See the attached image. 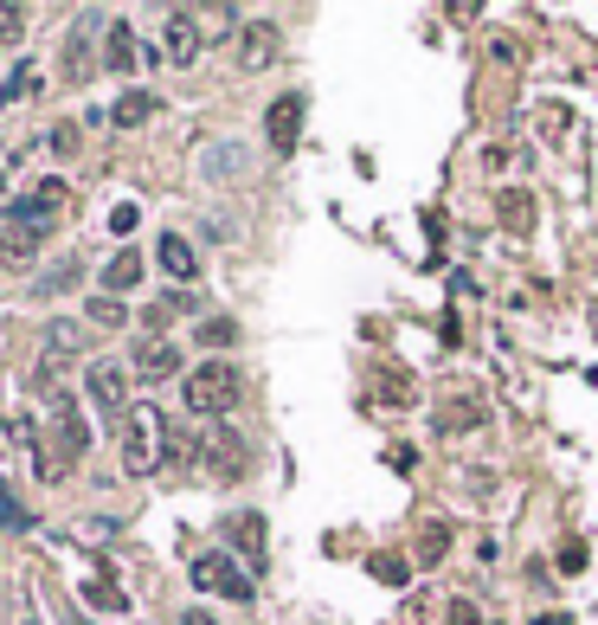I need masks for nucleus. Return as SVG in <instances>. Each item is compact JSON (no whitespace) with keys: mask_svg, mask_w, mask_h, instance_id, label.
Segmentation results:
<instances>
[{"mask_svg":"<svg viewBox=\"0 0 598 625\" xmlns=\"http://www.w3.org/2000/svg\"><path fill=\"white\" fill-rule=\"evenodd\" d=\"M444 555H451V529H444V522H425V529H418V561L438 567Z\"/></svg>","mask_w":598,"mask_h":625,"instance_id":"obj_20","label":"nucleus"},{"mask_svg":"<svg viewBox=\"0 0 598 625\" xmlns=\"http://www.w3.org/2000/svg\"><path fill=\"white\" fill-rule=\"evenodd\" d=\"M194 587H199V593H225V600H252V593H258V587H252V574L225 555V549L194 555Z\"/></svg>","mask_w":598,"mask_h":625,"instance_id":"obj_5","label":"nucleus"},{"mask_svg":"<svg viewBox=\"0 0 598 625\" xmlns=\"http://www.w3.org/2000/svg\"><path fill=\"white\" fill-rule=\"evenodd\" d=\"M77 136H84L77 123H52V130H46V148H52V155H77Z\"/></svg>","mask_w":598,"mask_h":625,"instance_id":"obj_29","label":"nucleus"},{"mask_svg":"<svg viewBox=\"0 0 598 625\" xmlns=\"http://www.w3.org/2000/svg\"><path fill=\"white\" fill-rule=\"evenodd\" d=\"M20 26H26V13H20V7H0V46H13Z\"/></svg>","mask_w":598,"mask_h":625,"instance_id":"obj_30","label":"nucleus"},{"mask_svg":"<svg viewBox=\"0 0 598 625\" xmlns=\"http://www.w3.org/2000/svg\"><path fill=\"white\" fill-rule=\"evenodd\" d=\"M135 284H142V252H117L103 265V290H135Z\"/></svg>","mask_w":598,"mask_h":625,"instance_id":"obj_17","label":"nucleus"},{"mask_svg":"<svg viewBox=\"0 0 598 625\" xmlns=\"http://www.w3.org/2000/svg\"><path fill=\"white\" fill-rule=\"evenodd\" d=\"M84 600H90L97 613H123V606H130L123 587H110V580H84Z\"/></svg>","mask_w":598,"mask_h":625,"instance_id":"obj_23","label":"nucleus"},{"mask_svg":"<svg viewBox=\"0 0 598 625\" xmlns=\"http://www.w3.org/2000/svg\"><path fill=\"white\" fill-rule=\"evenodd\" d=\"M560 567H566V574H579V567H586V549H579V542H566V555H560Z\"/></svg>","mask_w":598,"mask_h":625,"instance_id":"obj_33","label":"nucleus"},{"mask_svg":"<svg viewBox=\"0 0 598 625\" xmlns=\"http://www.w3.org/2000/svg\"><path fill=\"white\" fill-rule=\"evenodd\" d=\"M90 323H97V329H123V323H130L123 297H97V303H90Z\"/></svg>","mask_w":598,"mask_h":625,"instance_id":"obj_25","label":"nucleus"},{"mask_svg":"<svg viewBox=\"0 0 598 625\" xmlns=\"http://www.w3.org/2000/svg\"><path fill=\"white\" fill-rule=\"evenodd\" d=\"M374 574H380L387 587H405V580H412V561H399V555H374Z\"/></svg>","mask_w":598,"mask_h":625,"instance_id":"obj_28","label":"nucleus"},{"mask_svg":"<svg viewBox=\"0 0 598 625\" xmlns=\"http://www.w3.org/2000/svg\"><path fill=\"white\" fill-rule=\"evenodd\" d=\"M135 219H142L135 207H117V213H110V232H135Z\"/></svg>","mask_w":598,"mask_h":625,"instance_id":"obj_32","label":"nucleus"},{"mask_svg":"<svg viewBox=\"0 0 598 625\" xmlns=\"http://www.w3.org/2000/svg\"><path fill=\"white\" fill-rule=\"evenodd\" d=\"M148 110H155V104H148L142 91H130V97L110 110V123H117V130H135V123H148Z\"/></svg>","mask_w":598,"mask_h":625,"instance_id":"obj_24","label":"nucleus"},{"mask_svg":"<svg viewBox=\"0 0 598 625\" xmlns=\"http://www.w3.org/2000/svg\"><path fill=\"white\" fill-rule=\"evenodd\" d=\"M71 625H84V620H71Z\"/></svg>","mask_w":598,"mask_h":625,"instance_id":"obj_37","label":"nucleus"},{"mask_svg":"<svg viewBox=\"0 0 598 625\" xmlns=\"http://www.w3.org/2000/svg\"><path fill=\"white\" fill-rule=\"evenodd\" d=\"M33 259H39V239H33V232L0 226V265H33Z\"/></svg>","mask_w":598,"mask_h":625,"instance_id":"obj_18","label":"nucleus"},{"mask_svg":"<svg viewBox=\"0 0 598 625\" xmlns=\"http://www.w3.org/2000/svg\"><path fill=\"white\" fill-rule=\"evenodd\" d=\"M135 374H142V381H168V374H181V342L148 336V342L135 348Z\"/></svg>","mask_w":598,"mask_h":625,"instance_id":"obj_12","label":"nucleus"},{"mask_svg":"<svg viewBox=\"0 0 598 625\" xmlns=\"http://www.w3.org/2000/svg\"><path fill=\"white\" fill-rule=\"evenodd\" d=\"M59 213H65V181L52 175V181H39V194H13V201L0 207V226H13V232H33V239H46V232L59 226Z\"/></svg>","mask_w":598,"mask_h":625,"instance_id":"obj_4","label":"nucleus"},{"mask_svg":"<svg viewBox=\"0 0 598 625\" xmlns=\"http://www.w3.org/2000/svg\"><path fill=\"white\" fill-rule=\"evenodd\" d=\"M103 59H110V71H135V33L117 20L110 26V39H103Z\"/></svg>","mask_w":598,"mask_h":625,"instance_id":"obj_19","label":"nucleus"},{"mask_svg":"<svg viewBox=\"0 0 598 625\" xmlns=\"http://www.w3.org/2000/svg\"><path fill=\"white\" fill-rule=\"evenodd\" d=\"M199 342H206V348L239 342V323H232V316H206V323H199Z\"/></svg>","mask_w":598,"mask_h":625,"instance_id":"obj_27","label":"nucleus"},{"mask_svg":"<svg viewBox=\"0 0 598 625\" xmlns=\"http://www.w3.org/2000/svg\"><path fill=\"white\" fill-rule=\"evenodd\" d=\"M303 110H309V97H303V91H283V97L265 110V136H270L277 155H290V148H296V136H303Z\"/></svg>","mask_w":598,"mask_h":625,"instance_id":"obj_10","label":"nucleus"},{"mask_svg":"<svg viewBox=\"0 0 598 625\" xmlns=\"http://www.w3.org/2000/svg\"><path fill=\"white\" fill-rule=\"evenodd\" d=\"M225 536L239 542V555L265 561V516H252V509H245V516H232V522H225Z\"/></svg>","mask_w":598,"mask_h":625,"instance_id":"obj_15","label":"nucleus"},{"mask_svg":"<svg viewBox=\"0 0 598 625\" xmlns=\"http://www.w3.org/2000/svg\"><path fill=\"white\" fill-rule=\"evenodd\" d=\"M77 336H84V329H77V323H65V316H59V323H46V361L33 368V387L59 394V374L77 361Z\"/></svg>","mask_w":598,"mask_h":625,"instance_id":"obj_6","label":"nucleus"},{"mask_svg":"<svg viewBox=\"0 0 598 625\" xmlns=\"http://www.w3.org/2000/svg\"><path fill=\"white\" fill-rule=\"evenodd\" d=\"M90 407L103 419H130V368L123 361H90Z\"/></svg>","mask_w":598,"mask_h":625,"instance_id":"obj_8","label":"nucleus"},{"mask_svg":"<svg viewBox=\"0 0 598 625\" xmlns=\"http://www.w3.org/2000/svg\"><path fill=\"white\" fill-rule=\"evenodd\" d=\"M77 278H84V265H77V259H59L52 272H39V297H59V290H71Z\"/></svg>","mask_w":598,"mask_h":625,"instance_id":"obj_22","label":"nucleus"},{"mask_svg":"<svg viewBox=\"0 0 598 625\" xmlns=\"http://www.w3.org/2000/svg\"><path fill=\"white\" fill-rule=\"evenodd\" d=\"M155 259H161V272H168L174 284H194L199 278V259H194V245H187L181 232H168V239L155 245Z\"/></svg>","mask_w":598,"mask_h":625,"instance_id":"obj_13","label":"nucleus"},{"mask_svg":"<svg viewBox=\"0 0 598 625\" xmlns=\"http://www.w3.org/2000/svg\"><path fill=\"white\" fill-rule=\"evenodd\" d=\"M103 26V13H84L77 26H71V39H65V71L71 77H84V52H90V33Z\"/></svg>","mask_w":598,"mask_h":625,"instance_id":"obj_16","label":"nucleus"},{"mask_svg":"<svg viewBox=\"0 0 598 625\" xmlns=\"http://www.w3.org/2000/svg\"><path fill=\"white\" fill-rule=\"evenodd\" d=\"M277 46H283V39H277V26H270V20H252V26L239 33V65L265 71L270 59H277Z\"/></svg>","mask_w":598,"mask_h":625,"instance_id":"obj_11","label":"nucleus"},{"mask_svg":"<svg viewBox=\"0 0 598 625\" xmlns=\"http://www.w3.org/2000/svg\"><path fill=\"white\" fill-rule=\"evenodd\" d=\"M239 394H245V381H239V368L232 361H199L194 374L181 381V400H187V413L199 419H219L239 407Z\"/></svg>","mask_w":598,"mask_h":625,"instance_id":"obj_3","label":"nucleus"},{"mask_svg":"<svg viewBox=\"0 0 598 625\" xmlns=\"http://www.w3.org/2000/svg\"><path fill=\"white\" fill-rule=\"evenodd\" d=\"M181 625H219V620H212V613H199V606H194V613H181Z\"/></svg>","mask_w":598,"mask_h":625,"instance_id":"obj_35","label":"nucleus"},{"mask_svg":"<svg viewBox=\"0 0 598 625\" xmlns=\"http://www.w3.org/2000/svg\"><path fill=\"white\" fill-rule=\"evenodd\" d=\"M187 458V438H174V425H168V413L161 407H130V419H123V471L130 478H155L161 465H181Z\"/></svg>","mask_w":598,"mask_h":625,"instance_id":"obj_1","label":"nucleus"},{"mask_svg":"<svg viewBox=\"0 0 598 625\" xmlns=\"http://www.w3.org/2000/svg\"><path fill=\"white\" fill-rule=\"evenodd\" d=\"M26 625H39V620H26Z\"/></svg>","mask_w":598,"mask_h":625,"instance_id":"obj_36","label":"nucleus"},{"mask_svg":"<svg viewBox=\"0 0 598 625\" xmlns=\"http://www.w3.org/2000/svg\"><path fill=\"white\" fill-rule=\"evenodd\" d=\"M33 91H39V65L26 59V65H13V77L0 84V110H7V104H20V97H33Z\"/></svg>","mask_w":598,"mask_h":625,"instance_id":"obj_21","label":"nucleus"},{"mask_svg":"<svg viewBox=\"0 0 598 625\" xmlns=\"http://www.w3.org/2000/svg\"><path fill=\"white\" fill-rule=\"evenodd\" d=\"M168 59H174V65H194L199 59V20L194 13H168Z\"/></svg>","mask_w":598,"mask_h":625,"instance_id":"obj_14","label":"nucleus"},{"mask_svg":"<svg viewBox=\"0 0 598 625\" xmlns=\"http://www.w3.org/2000/svg\"><path fill=\"white\" fill-rule=\"evenodd\" d=\"M489 419L483 407V394H469V387H451V394H438V407H431V425L444 432V438H457V432H476Z\"/></svg>","mask_w":598,"mask_h":625,"instance_id":"obj_9","label":"nucleus"},{"mask_svg":"<svg viewBox=\"0 0 598 625\" xmlns=\"http://www.w3.org/2000/svg\"><path fill=\"white\" fill-rule=\"evenodd\" d=\"M502 219H509L515 232H528V226H534V201H528V194H515V188H509V194H502Z\"/></svg>","mask_w":598,"mask_h":625,"instance_id":"obj_26","label":"nucleus"},{"mask_svg":"<svg viewBox=\"0 0 598 625\" xmlns=\"http://www.w3.org/2000/svg\"><path fill=\"white\" fill-rule=\"evenodd\" d=\"M451 625H476V606H469V600H451Z\"/></svg>","mask_w":598,"mask_h":625,"instance_id":"obj_34","label":"nucleus"},{"mask_svg":"<svg viewBox=\"0 0 598 625\" xmlns=\"http://www.w3.org/2000/svg\"><path fill=\"white\" fill-rule=\"evenodd\" d=\"M387 407H412V387H405V374H387V394H380Z\"/></svg>","mask_w":598,"mask_h":625,"instance_id":"obj_31","label":"nucleus"},{"mask_svg":"<svg viewBox=\"0 0 598 625\" xmlns=\"http://www.w3.org/2000/svg\"><path fill=\"white\" fill-rule=\"evenodd\" d=\"M194 458L206 465V471H212V478H225V484L252 471V452H245V438H239V432H225V425H219L212 438H199V445H194Z\"/></svg>","mask_w":598,"mask_h":625,"instance_id":"obj_7","label":"nucleus"},{"mask_svg":"<svg viewBox=\"0 0 598 625\" xmlns=\"http://www.w3.org/2000/svg\"><path fill=\"white\" fill-rule=\"evenodd\" d=\"M46 407H52V438H33V471L39 478H65V471H77V458L90 445V425H84L71 394H46Z\"/></svg>","mask_w":598,"mask_h":625,"instance_id":"obj_2","label":"nucleus"}]
</instances>
